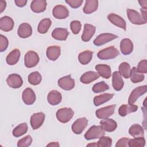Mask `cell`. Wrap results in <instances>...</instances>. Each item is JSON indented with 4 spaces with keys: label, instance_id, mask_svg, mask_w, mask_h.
Instances as JSON below:
<instances>
[{
    "label": "cell",
    "instance_id": "f907efd6",
    "mask_svg": "<svg viewBox=\"0 0 147 147\" xmlns=\"http://www.w3.org/2000/svg\"><path fill=\"white\" fill-rule=\"evenodd\" d=\"M6 6V2L5 1L1 0L0 1V9H1V13H2L3 10H5V7Z\"/></svg>",
    "mask_w": 147,
    "mask_h": 147
},
{
    "label": "cell",
    "instance_id": "5b68a950",
    "mask_svg": "<svg viewBox=\"0 0 147 147\" xmlns=\"http://www.w3.org/2000/svg\"><path fill=\"white\" fill-rule=\"evenodd\" d=\"M126 12L127 16L132 24L135 25H142L146 23V21L143 19L141 15L137 11L127 9Z\"/></svg>",
    "mask_w": 147,
    "mask_h": 147
},
{
    "label": "cell",
    "instance_id": "603a6c76",
    "mask_svg": "<svg viewBox=\"0 0 147 147\" xmlns=\"http://www.w3.org/2000/svg\"><path fill=\"white\" fill-rule=\"evenodd\" d=\"M47 100L51 105H57L59 104L62 100V96L60 92L57 90L51 91L48 95Z\"/></svg>",
    "mask_w": 147,
    "mask_h": 147
},
{
    "label": "cell",
    "instance_id": "d6a6232c",
    "mask_svg": "<svg viewBox=\"0 0 147 147\" xmlns=\"http://www.w3.org/2000/svg\"><path fill=\"white\" fill-rule=\"evenodd\" d=\"M129 133L133 137H143L144 131L143 127L138 124H133L129 129Z\"/></svg>",
    "mask_w": 147,
    "mask_h": 147
},
{
    "label": "cell",
    "instance_id": "7402d4cb",
    "mask_svg": "<svg viewBox=\"0 0 147 147\" xmlns=\"http://www.w3.org/2000/svg\"><path fill=\"white\" fill-rule=\"evenodd\" d=\"M47 3L45 0H34L30 3V9L34 13H41L47 8Z\"/></svg>",
    "mask_w": 147,
    "mask_h": 147
},
{
    "label": "cell",
    "instance_id": "d6986e66",
    "mask_svg": "<svg viewBox=\"0 0 147 147\" xmlns=\"http://www.w3.org/2000/svg\"><path fill=\"white\" fill-rule=\"evenodd\" d=\"M17 33L21 38H25L29 37L32 34V28L28 23H22L19 26Z\"/></svg>",
    "mask_w": 147,
    "mask_h": 147
},
{
    "label": "cell",
    "instance_id": "ffe728a7",
    "mask_svg": "<svg viewBox=\"0 0 147 147\" xmlns=\"http://www.w3.org/2000/svg\"><path fill=\"white\" fill-rule=\"evenodd\" d=\"M124 85L123 80L118 71H115L112 75V86L116 91H120Z\"/></svg>",
    "mask_w": 147,
    "mask_h": 147
},
{
    "label": "cell",
    "instance_id": "f5cc1de1",
    "mask_svg": "<svg viewBox=\"0 0 147 147\" xmlns=\"http://www.w3.org/2000/svg\"><path fill=\"white\" fill-rule=\"evenodd\" d=\"M59 144L58 142H52L48 144L47 146H59Z\"/></svg>",
    "mask_w": 147,
    "mask_h": 147
},
{
    "label": "cell",
    "instance_id": "4316f807",
    "mask_svg": "<svg viewBox=\"0 0 147 147\" xmlns=\"http://www.w3.org/2000/svg\"><path fill=\"white\" fill-rule=\"evenodd\" d=\"M99 77V75L94 71H88L83 74L80 78V80L84 84H89L92 82L98 79Z\"/></svg>",
    "mask_w": 147,
    "mask_h": 147
},
{
    "label": "cell",
    "instance_id": "d4e9b609",
    "mask_svg": "<svg viewBox=\"0 0 147 147\" xmlns=\"http://www.w3.org/2000/svg\"><path fill=\"white\" fill-rule=\"evenodd\" d=\"M60 47L59 46H51L47 49V56L51 61L56 60L60 55Z\"/></svg>",
    "mask_w": 147,
    "mask_h": 147
},
{
    "label": "cell",
    "instance_id": "4dcf8cb0",
    "mask_svg": "<svg viewBox=\"0 0 147 147\" xmlns=\"http://www.w3.org/2000/svg\"><path fill=\"white\" fill-rule=\"evenodd\" d=\"M114 96L113 94L105 93L96 96L94 98V104L95 106H98L111 99Z\"/></svg>",
    "mask_w": 147,
    "mask_h": 147
},
{
    "label": "cell",
    "instance_id": "8d00e7d4",
    "mask_svg": "<svg viewBox=\"0 0 147 147\" xmlns=\"http://www.w3.org/2000/svg\"><path fill=\"white\" fill-rule=\"evenodd\" d=\"M28 130V126L26 123H22L17 126L13 130V135L16 137H19L25 134Z\"/></svg>",
    "mask_w": 147,
    "mask_h": 147
},
{
    "label": "cell",
    "instance_id": "74e56055",
    "mask_svg": "<svg viewBox=\"0 0 147 147\" xmlns=\"http://www.w3.org/2000/svg\"><path fill=\"white\" fill-rule=\"evenodd\" d=\"M41 80L42 76L37 71L33 72L28 76V82L32 85L36 86L39 84L41 83Z\"/></svg>",
    "mask_w": 147,
    "mask_h": 147
},
{
    "label": "cell",
    "instance_id": "30bf717a",
    "mask_svg": "<svg viewBox=\"0 0 147 147\" xmlns=\"http://www.w3.org/2000/svg\"><path fill=\"white\" fill-rule=\"evenodd\" d=\"M45 115L42 112L33 114L30 117V125L33 130L38 129L43 123Z\"/></svg>",
    "mask_w": 147,
    "mask_h": 147
},
{
    "label": "cell",
    "instance_id": "816d5d0a",
    "mask_svg": "<svg viewBox=\"0 0 147 147\" xmlns=\"http://www.w3.org/2000/svg\"><path fill=\"white\" fill-rule=\"evenodd\" d=\"M138 2H139L140 6L142 7L141 9H147V1L146 0L138 1Z\"/></svg>",
    "mask_w": 147,
    "mask_h": 147
},
{
    "label": "cell",
    "instance_id": "83f0119b",
    "mask_svg": "<svg viewBox=\"0 0 147 147\" xmlns=\"http://www.w3.org/2000/svg\"><path fill=\"white\" fill-rule=\"evenodd\" d=\"M138 106L135 105H122L118 109V113L121 117H125L128 114L135 112L137 110Z\"/></svg>",
    "mask_w": 147,
    "mask_h": 147
},
{
    "label": "cell",
    "instance_id": "484cf974",
    "mask_svg": "<svg viewBox=\"0 0 147 147\" xmlns=\"http://www.w3.org/2000/svg\"><path fill=\"white\" fill-rule=\"evenodd\" d=\"M95 68L99 76L105 79H109L111 76V70L109 65L106 64H97Z\"/></svg>",
    "mask_w": 147,
    "mask_h": 147
},
{
    "label": "cell",
    "instance_id": "7c38bea8",
    "mask_svg": "<svg viewBox=\"0 0 147 147\" xmlns=\"http://www.w3.org/2000/svg\"><path fill=\"white\" fill-rule=\"evenodd\" d=\"M7 85L13 88H18L21 87L23 80L20 75L17 74H12L8 76L6 79Z\"/></svg>",
    "mask_w": 147,
    "mask_h": 147
},
{
    "label": "cell",
    "instance_id": "cb8c5ba5",
    "mask_svg": "<svg viewBox=\"0 0 147 147\" xmlns=\"http://www.w3.org/2000/svg\"><path fill=\"white\" fill-rule=\"evenodd\" d=\"M69 34V32L65 28H55L52 32V37L57 40H65Z\"/></svg>",
    "mask_w": 147,
    "mask_h": 147
},
{
    "label": "cell",
    "instance_id": "ab89813d",
    "mask_svg": "<svg viewBox=\"0 0 147 147\" xmlns=\"http://www.w3.org/2000/svg\"><path fill=\"white\" fill-rule=\"evenodd\" d=\"M109 89V86L105 82L102 81L95 84L92 87V91L95 93H100Z\"/></svg>",
    "mask_w": 147,
    "mask_h": 147
},
{
    "label": "cell",
    "instance_id": "f1b7e54d",
    "mask_svg": "<svg viewBox=\"0 0 147 147\" xmlns=\"http://www.w3.org/2000/svg\"><path fill=\"white\" fill-rule=\"evenodd\" d=\"M20 57V51L18 49H14L10 52L6 58L7 64L13 65L16 64L19 60Z\"/></svg>",
    "mask_w": 147,
    "mask_h": 147
},
{
    "label": "cell",
    "instance_id": "5bb4252c",
    "mask_svg": "<svg viewBox=\"0 0 147 147\" xmlns=\"http://www.w3.org/2000/svg\"><path fill=\"white\" fill-rule=\"evenodd\" d=\"M22 99L26 105H31L36 100V94L32 89L28 87L25 88L22 92Z\"/></svg>",
    "mask_w": 147,
    "mask_h": 147
},
{
    "label": "cell",
    "instance_id": "7a4b0ae2",
    "mask_svg": "<svg viewBox=\"0 0 147 147\" xmlns=\"http://www.w3.org/2000/svg\"><path fill=\"white\" fill-rule=\"evenodd\" d=\"M74 112L71 108L63 107L59 109L56 112V118L61 123L69 122L73 117Z\"/></svg>",
    "mask_w": 147,
    "mask_h": 147
},
{
    "label": "cell",
    "instance_id": "f6af8a7d",
    "mask_svg": "<svg viewBox=\"0 0 147 147\" xmlns=\"http://www.w3.org/2000/svg\"><path fill=\"white\" fill-rule=\"evenodd\" d=\"M9 45V41L7 38L3 35H0V51L3 52L5 51Z\"/></svg>",
    "mask_w": 147,
    "mask_h": 147
},
{
    "label": "cell",
    "instance_id": "ba28073f",
    "mask_svg": "<svg viewBox=\"0 0 147 147\" xmlns=\"http://www.w3.org/2000/svg\"><path fill=\"white\" fill-rule=\"evenodd\" d=\"M58 86L64 90H71L75 87V80L72 79L71 75H68L60 78L57 82Z\"/></svg>",
    "mask_w": 147,
    "mask_h": 147
},
{
    "label": "cell",
    "instance_id": "f35d334b",
    "mask_svg": "<svg viewBox=\"0 0 147 147\" xmlns=\"http://www.w3.org/2000/svg\"><path fill=\"white\" fill-rule=\"evenodd\" d=\"M145 145V140L144 137H134L130 139L128 142V146L130 147H143Z\"/></svg>",
    "mask_w": 147,
    "mask_h": 147
},
{
    "label": "cell",
    "instance_id": "60d3db41",
    "mask_svg": "<svg viewBox=\"0 0 147 147\" xmlns=\"http://www.w3.org/2000/svg\"><path fill=\"white\" fill-rule=\"evenodd\" d=\"M96 145L98 147H110L112 145V140L109 137L103 136L99 138Z\"/></svg>",
    "mask_w": 147,
    "mask_h": 147
},
{
    "label": "cell",
    "instance_id": "ee69618b",
    "mask_svg": "<svg viewBox=\"0 0 147 147\" xmlns=\"http://www.w3.org/2000/svg\"><path fill=\"white\" fill-rule=\"evenodd\" d=\"M137 70L142 74H146L147 72V61L144 59L140 61L137 67Z\"/></svg>",
    "mask_w": 147,
    "mask_h": 147
},
{
    "label": "cell",
    "instance_id": "bcb514c9",
    "mask_svg": "<svg viewBox=\"0 0 147 147\" xmlns=\"http://www.w3.org/2000/svg\"><path fill=\"white\" fill-rule=\"evenodd\" d=\"M65 2L68 3L71 7L76 9L79 7L83 3V1L82 0H67Z\"/></svg>",
    "mask_w": 147,
    "mask_h": 147
},
{
    "label": "cell",
    "instance_id": "e575fe53",
    "mask_svg": "<svg viewBox=\"0 0 147 147\" xmlns=\"http://www.w3.org/2000/svg\"><path fill=\"white\" fill-rule=\"evenodd\" d=\"M121 75H122L124 78L128 79L130 76L131 74V68L129 64L127 62H123L121 63L119 66V71Z\"/></svg>",
    "mask_w": 147,
    "mask_h": 147
},
{
    "label": "cell",
    "instance_id": "7bdbcfd3",
    "mask_svg": "<svg viewBox=\"0 0 147 147\" xmlns=\"http://www.w3.org/2000/svg\"><path fill=\"white\" fill-rule=\"evenodd\" d=\"M82 25L79 21H72L70 24V28L72 33L75 34H78L81 29Z\"/></svg>",
    "mask_w": 147,
    "mask_h": 147
},
{
    "label": "cell",
    "instance_id": "681fc988",
    "mask_svg": "<svg viewBox=\"0 0 147 147\" xmlns=\"http://www.w3.org/2000/svg\"><path fill=\"white\" fill-rule=\"evenodd\" d=\"M141 12V16L143 18V19L147 21V9H140Z\"/></svg>",
    "mask_w": 147,
    "mask_h": 147
},
{
    "label": "cell",
    "instance_id": "52a82bcc",
    "mask_svg": "<svg viewBox=\"0 0 147 147\" xmlns=\"http://www.w3.org/2000/svg\"><path fill=\"white\" fill-rule=\"evenodd\" d=\"M115 107V105H112L100 108L96 111L95 115L97 118L101 119L108 118L114 114Z\"/></svg>",
    "mask_w": 147,
    "mask_h": 147
},
{
    "label": "cell",
    "instance_id": "7dc6e473",
    "mask_svg": "<svg viewBox=\"0 0 147 147\" xmlns=\"http://www.w3.org/2000/svg\"><path fill=\"white\" fill-rule=\"evenodd\" d=\"M129 138L126 137H123L119 139L115 145L116 147H126L128 146V142L129 141Z\"/></svg>",
    "mask_w": 147,
    "mask_h": 147
},
{
    "label": "cell",
    "instance_id": "c3c4849f",
    "mask_svg": "<svg viewBox=\"0 0 147 147\" xmlns=\"http://www.w3.org/2000/svg\"><path fill=\"white\" fill-rule=\"evenodd\" d=\"M14 2L16 5L20 7L25 6L27 3V1L26 0H15Z\"/></svg>",
    "mask_w": 147,
    "mask_h": 147
},
{
    "label": "cell",
    "instance_id": "2e32d148",
    "mask_svg": "<svg viewBox=\"0 0 147 147\" xmlns=\"http://www.w3.org/2000/svg\"><path fill=\"white\" fill-rule=\"evenodd\" d=\"M99 123L105 131H106L108 132H112L114 131L117 127V123L116 121L113 119H103L100 121Z\"/></svg>",
    "mask_w": 147,
    "mask_h": 147
},
{
    "label": "cell",
    "instance_id": "3957f363",
    "mask_svg": "<svg viewBox=\"0 0 147 147\" xmlns=\"http://www.w3.org/2000/svg\"><path fill=\"white\" fill-rule=\"evenodd\" d=\"M105 131L100 126L93 125L86 131L84 134V138L87 140L99 138L104 136Z\"/></svg>",
    "mask_w": 147,
    "mask_h": 147
},
{
    "label": "cell",
    "instance_id": "1f68e13d",
    "mask_svg": "<svg viewBox=\"0 0 147 147\" xmlns=\"http://www.w3.org/2000/svg\"><path fill=\"white\" fill-rule=\"evenodd\" d=\"M92 55H93V52L89 50L85 51L79 54L78 60L83 65L87 64L91 61L92 57Z\"/></svg>",
    "mask_w": 147,
    "mask_h": 147
},
{
    "label": "cell",
    "instance_id": "8fae6325",
    "mask_svg": "<svg viewBox=\"0 0 147 147\" xmlns=\"http://www.w3.org/2000/svg\"><path fill=\"white\" fill-rule=\"evenodd\" d=\"M118 36L111 33H102L99 34L96 37V38L94 40V44L96 46H101L106 43L117 38Z\"/></svg>",
    "mask_w": 147,
    "mask_h": 147
},
{
    "label": "cell",
    "instance_id": "f546056e",
    "mask_svg": "<svg viewBox=\"0 0 147 147\" xmlns=\"http://www.w3.org/2000/svg\"><path fill=\"white\" fill-rule=\"evenodd\" d=\"M98 6V1L97 0H87L83 7V12L86 14H91L95 11Z\"/></svg>",
    "mask_w": 147,
    "mask_h": 147
},
{
    "label": "cell",
    "instance_id": "e0dca14e",
    "mask_svg": "<svg viewBox=\"0 0 147 147\" xmlns=\"http://www.w3.org/2000/svg\"><path fill=\"white\" fill-rule=\"evenodd\" d=\"M14 21L9 16H3L0 19V29L4 32H9L14 27Z\"/></svg>",
    "mask_w": 147,
    "mask_h": 147
},
{
    "label": "cell",
    "instance_id": "44dd1931",
    "mask_svg": "<svg viewBox=\"0 0 147 147\" xmlns=\"http://www.w3.org/2000/svg\"><path fill=\"white\" fill-rule=\"evenodd\" d=\"M120 50L124 55L130 54L133 50V44L129 38H123L120 42Z\"/></svg>",
    "mask_w": 147,
    "mask_h": 147
},
{
    "label": "cell",
    "instance_id": "836d02e7",
    "mask_svg": "<svg viewBox=\"0 0 147 147\" xmlns=\"http://www.w3.org/2000/svg\"><path fill=\"white\" fill-rule=\"evenodd\" d=\"M52 22L51 20L48 18H44L40 21L38 27H37V30L40 33L44 34L46 33L48 30H49L51 25Z\"/></svg>",
    "mask_w": 147,
    "mask_h": 147
},
{
    "label": "cell",
    "instance_id": "4fadbf2b",
    "mask_svg": "<svg viewBox=\"0 0 147 147\" xmlns=\"http://www.w3.org/2000/svg\"><path fill=\"white\" fill-rule=\"evenodd\" d=\"M52 14L54 17L57 19H65L69 16L68 9L63 5H56L52 10Z\"/></svg>",
    "mask_w": 147,
    "mask_h": 147
},
{
    "label": "cell",
    "instance_id": "9c48e42d",
    "mask_svg": "<svg viewBox=\"0 0 147 147\" xmlns=\"http://www.w3.org/2000/svg\"><path fill=\"white\" fill-rule=\"evenodd\" d=\"M88 123L86 118L83 117L76 119L72 125L71 129L72 131L76 134H80L84 130Z\"/></svg>",
    "mask_w": 147,
    "mask_h": 147
},
{
    "label": "cell",
    "instance_id": "277c9868",
    "mask_svg": "<svg viewBox=\"0 0 147 147\" xmlns=\"http://www.w3.org/2000/svg\"><path fill=\"white\" fill-rule=\"evenodd\" d=\"M40 58L38 54L33 51L27 52L24 57V64L27 68H32L35 67L39 62Z\"/></svg>",
    "mask_w": 147,
    "mask_h": 147
},
{
    "label": "cell",
    "instance_id": "6da1fadb",
    "mask_svg": "<svg viewBox=\"0 0 147 147\" xmlns=\"http://www.w3.org/2000/svg\"><path fill=\"white\" fill-rule=\"evenodd\" d=\"M119 54L118 50L114 47L111 46L99 51L97 53V56L101 60H109L115 58Z\"/></svg>",
    "mask_w": 147,
    "mask_h": 147
},
{
    "label": "cell",
    "instance_id": "b9f144b4",
    "mask_svg": "<svg viewBox=\"0 0 147 147\" xmlns=\"http://www.w3.org/2000/svg\"><path fill=\"white\" fill-rule=\"evenodd\" d=\"M32 142V138L30 135L24 137L20 139L17 142V146L18 147H28L31 145Z\"/></svg>",
    "mask_w": 147,
    "mask_h": 147
},
{
    "label": "cell",
    "instance_id": "db71d44e",
    "mask_svg": "<svg viewBox=\"0 0 147 147\" xmlns=\"http://www.w3.org/2000/svg\"><path fill=\"white\" fill-rule=\"evenodd\" d=\"M97 146L96 143H93V144H89L88 145H87V146Z\"/></svg>",
    "mask_w": 147,
    "mask_h": 147
},
{
    "label": "cell",
    "instance_id": "9a60e30c",
    "mask_svg": "<svg viewBox=\"0 0 147 147\" xmlns=\"http://www.w3.org/2000/svg\"><path fill=\"white\" fill-rule=\"evenodd\" d=\"M107 18L113 25L122 28L124 30H126V22L121 16L114 13H110L107 16Z\"/></svg>",
    "mask_w": 147,
    "mask_h": 147
},
{
    "label": "cell",
    "instance_id": "d590c367",
    "mask_svg": "<svg viewBox=\"0 0 147 147\" xmlns=\"http://www.w3.org/2000/svg\"><path fill=\"white\" fill-rule=\"evenodd\" d=\"M130 80L134 83H139L142 82L145 78V76L142 73L139 72L137 70V68L134 67L132 69H131V74H130Z\"/></svg>",
    "mask_w": 147,
    "mask_h": 147
},
{
    "label": "cell",
    "instance_id": "ac0fdd59",
    "mask_svg": "<svg viewBox=\"0 0 147 147\" xmlns=\"http://www.w3.org/2000/svg\"><path fill=\"white\" fill-rule=\"evenodd\" d=\"M96 28L92 25L86 24L84 26V30L82 35V40L84 42H88L95 33Z\"/></svg>",
    "mask_w": 147,
    "mask_h": 147
},
{
    "label": "cell",
    "instance_id": "8992f818",
    "mask_svg": "<svg viewBox=\"0 0 147 147\" xmlns=\"http://www.w3.org/2000/svg\"><path fill=\"white\" fill-rule=\"evenodd\" d=\"M147 91V86L144 85L142 86H139L134 88L130 93L129 99L128 104L133 105L137 100V99L140 98L141 95L146 93Z\"/></svg>",
    "mask_w": 147,
    "mask_h": 147
}]
</instances>
